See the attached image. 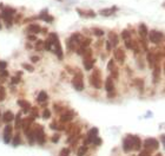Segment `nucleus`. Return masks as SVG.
<instances>
[{"label": "nucleus", "mask_w": 165, "mask_h": 156, "mask_svg": "<svg viewBox=\"0 0 165 156\" xmlns=\"http://www.w3.org/2000/svg\"><path fill=\"white\" fill-rule=\"evenodd\" d=\"M48 39L52 42V50L53 52L58 56L59 59H63V50H61V45L59 43V39H58V36H57V33H50V36H48Z\"/></svg>", "instance_id": "nucleus-1"}, {"label": "nucleus", "mask_w": 165, "mask_h": 156, "mask_svg": "<svg viewBox=\"0 0 165 156\" xmlns=\"http://www.w3.org/2000/svg\"><path fill=\"white\" fill-rule=\"evenodd\" d=\"M90 82H91V84L93 85V88H96V89H99V88H101V79H100V72H99L98 70H95V71H93V73L91 75Z\"/></svg>", "instance_id": "nucleus-2"}, {"label": "nucleus", "mask_w": 165, "mask_h": 156, "mask_svg": "<svg viewBox=\"0 0 165 156\" xmlns=\"http://www.w3.org/2000/svg\"><path fill=\"white\" fill-rule=\"evenodd\" d=\"M72 84L75 86V89L78 91H81L84 89V82H83V75L80 72H78L72 79Z\"/></svg>", "instance_id": "nucleus-3"}, {"label": "nucleus", "mask_w": 165, "mask_h": 156, "mask_svg": "<svg viewBox=\"0 0 165 156\" xmlns=\"http://www.w3.org/2000/svg\"><path fill=\"white\" fill-rule=\"evenodd\" d=\"M163 38H164L163 33H162V32H159V31H156V30L151 31V32H150V34H149V39H150L152 43H156V44L160 43V42L163 40Z\"/></svg>", "instance_id": "nucleus-4"}, {"label": "nucleus", "mask_w": 165, "mask_h": 156, "mask_svg": "<svg viewBox=\"0 0 165 156\" xmlns=\"http://www.w3.org/2000/svg\"><path fill=\"white\" fill-rule=\"evenodd\" d=\"M12 131H13V128L12 125L7 124L4 129V134H3V138H4V142L5 143H10L11 140H12Z\"/></svg>", "instance_id": "nucleus-5"}, {"label": "nucleus", "mask_w": 165, "mask_h": 156, "mask_svg": "<svg viewBox=\"0 0 165 156\" xmlns=\"http://www.w3.org/2000/svg\"><path fill=\"white\" fill-rule=\"evenodd\" d=\"M105 89L108 92L110 97H113L115 96V85H113V80H112L111 77H108L106 79V82H105Z\"/></svg>", "instance_id": "nucleus-6"}, {"label": "nucleus", "mask_w": 165, "mask_h": 156, "mask_svg": "<svg viewBox=\"0 0 165 156\" xmlns=\"http://www.w3.org/2000/svg\"><path fill=\"white\" fill-rule=\"evenodd\" d=\"M144 146L148 150H153V149L158 148L159 143H158V141L156 140V138H148V140H145Z\"/></svg>", "instance_id": "nucleus-7"}, {"label": "nucleus", "mask_w": 165, "mask_h": 156, "mask_svg": "<svg viewBox=\"0 0 165 156\" xmlns=\"http://www.w3.org/2000/svg\"><path fill=\"white\" fill-rule=\"evenodd\" d=\"M123 149H124V151H130V150L133 149L132 136H127L125 140L123 141Z\"/></svg>", "instance_id": "nucleus-8"}, {"label": "nucleus", "mask_w": 165, "mask_h": 156, "mask_svg": "<svg viewBox=\"0 0 165 156\" xmlns=\"http://www.w3.org/2000/svg\"><path fill=\"white\" fill-rule=\"evenodd\" d=\"M77 12L80 17L83 18H95L96 17V12H93L92 10H80V8H77Z\"/></svg>", "instance_id": "nucleus-9"}, {"label": "nucleus", "mask_w": 165, "mask_h": 156, "mask_svg": "<svg viewBox=\"0 0 165 156\" xmlns=\"http://www.w3.org/2000/svg\"><path fill=\"white\" fill-rule=\"evenodd\" d=\"M35 131V138H37V141H38L40 144H43L45 142V132L43 130L41 127H37V129L34 130Z\"/></svg>", "instance_id": "nucleus-10"}, {"label": "nucleus", "mask_w": 165, "mask_h": 156, "mask_svg": "<svg viewBox=\"0 0 165 156\" xmlns=\"http://www.w3.org/2000/svg\"><path fill=\"white\" fill-rule=\"evenodd\" d=\"M118 7L117 6H112V7H108V8H103L99 11V14L103 17H110V15H113L117 12Z\"/></svg>", "instance_id": "nucleus-11"}, {"label": "nucleus", "mask_w": 165, "mask_h": 156, "mask_svg": "<svg viewBox=\"0 0 165 156\" xmlns=\"http://www.w3.org/2000/svg\"><path fill=\"white\" fill-rule=\"evenodd\" d=\"M98 137V129L97 128H92L88 131V136H87V140L85 141V143H92L95 141V138Z\"/></svg>", "instance_id": "nucleus-12"}, {"label": "nucleus", "mask_w": 165, "mask_h": 156, "mask_svg": "<svg viewBox=\"0 0 165 156\" xmlns=\"http://www.w3.org/2000/svg\"><path fill=\"white\" fill-rule=\"evenodd\" d=\"M115 58L119 63H124V60H125V52H124L123 49H120V47L116 49V51H115Z\"/></svg>", "instance_id": "nucleus-13"}, {"label": "nucleus", "mask_w": 165, "mask_h": 156, "mask_svg": "<svg viewBox=\"0 0 165 156\" xmlns=\"http://www.w3.org/2000/svg\"><path fill=\"white\" fill-rule=\"evenodd\" d=\"M39 18H40V19H43V20H45L46 23H52V21H53V17L48 14L47 10L41 11V13H40V15H39Z\"/></svg>", "instance_id": "nucleus-14"}, {"label": "nucleus", "mask_w": 165, "mask_h": 156, "mask_svg": "<svg viewBox=\"0 0 165 156\" xmlns=\"http://www.w3.org/2000/svg\"><path fill=\"white\" fill-rule=\"evenodd\" d=\"M108 42L112 44V46H117V44H118V36H117V33H115L113 31L108 32Z\"/></svg>", "instance_id": "nucleus-15"}, {"label": "nucleus", "mask_w": 165, "mask_h": 156, "mask_svg": "<svg viewBox=\"0 0 165 156\" xmlns=\"http://www.w3.org/2000/svg\"><path fill=\"white\" fill-rule=\"evenodd\" d=\"M138 32L140 34V37L143 39H145L146 38V34H148V27H146V25L145 24H140L138 26Z\"/></svg>", "instance_id": "nucleus-16"}, {"label": "nucleus", "mask_w": 165, "mask_h": 156, "mask_svg": "<svg viewBox=\"0 0 165 156\" xmlns=\"http://www.w3.org/2000/svg\"><path fill=\"white\" fill-rule=\"evenodd\" d=\"M27 31L31 33V34H35V33H39L41 31V27L39 25H37V24H32L27 27Z\"/></svg>", "instance_id": "nucleus-17"}, {"label": "nucleus", "mask_w": 165, "mask_h": 156, "mask_svg": "<svg viewBox=\"0 0 165 156\" xmlns=\"http://www.w3.org/2000/svg\"><path fill=\"white\" fill-rule=\"evenodd\" d=\"M73 112L72 111H66V112H64L61 116H60V121L61 122H68V121H71L72 118H73Z\"/></svg>", "instance_id": "nucleus-18"}, {"label": "nucleus", "mask_w": 165, "mask_h": 156, "mask_svg": "<svg viewBox=\"0 0 165 156\" xmlns=\"http://www.w3.org/2000/svg\"><path fill=\"white\" fill-rule=\"evenodd\" d=\"M3 119H4V122H6V123L12 122V121L14 119V115H13V112H12V111H6V112L3 115Z\"/></svg>", "instance_id": "nucleus-19"}, {"label": "nucleus", "mask_w": 165, "mask_h": 156, "mask_svg": "<svg viewBox=\"0 0 165 156\" xmlns=\"http://www.w3.org/2000/svg\"><path fill=\"white\" fill-rule=\"evenodd\" d=\"M18 104L24 109V112H28V110L31 109V104L27 102V101H18Z\"/></svg>", "instance_id": "nucleus-20"}, {"label": "nucleus", "mask_w": 165, "mask_h": 156, "mask_svg": "<svg viewBox=\"0 0 165 156\" xmlns=\"http://www.w3.org/2000/svg\"><path fill=\"white\" fill-rule=\"evenodd\" d=\"M26 135H27V138H28L30 144H33L34 141L37 140V138H35V131H34V130H28V131H26Z\"/></svg>", "instance_id": "nucleus-21"}, {"label": "nucleus", "mask_w": 165, "mask_h": 156, "mask_svg": "<svg viewBox=\"0 0 165 156\" xmlns=\"http://www.w3.org/2000/svg\"><path fill=\"white\" fill-rule=\"evenodd\" d=\"M93 65H95V59H92V58L84 59V67L86 70H91V69L93 67Z\"/></svg>", "instance_id": "nucleus-22"}, {"label": "nucleus", "mask_w": 165, "mask_h": 156, "mask_svg": "<svg viewBox=\"0 0 165 156\" xmlns=\"http://www.w3.org/2000/svg\"><path fill=\"white\" fill-rule=\"evenodd\" d=\"M132 141H133V149H139L140 148V138L138 136H132Z\"/></svg>", "instance_id": "nucleus-23"}, {"label": "nucleus", "mask_w": 165, "mask_h": 156, "mask_svg": "<svg viewBox=\"0 0 165 156\" xmlns=\"http://www.w3.org/2000/svg\"><path fill=\"white\" fill-rule=\"evenodd\" d=\"M46 99H47V94H46L45 91H40L39 95H38V98H37V101H38L39 103H43V102H45Z\"/></svg>", "instance_id": "nucleus-24"}, {"label": "nucleus", "mask_w": 165, "mask_h": 156, "mask_svg": "<svg viewBox=\"0 0 165 156\" xmlns=\"http://www.w3.org/2000/svg\"><path fill=\"white\" fill-rule=\"evenodd\" d=\"M43 49H45V42L38 40V42H37V44H35V50L37 51H41Z\"/></svg>", "instance_id": "nucleus-25"}, {"label": "nucleus", "mask_w": 165, "mask_h": 156, "mask_svg": "<svg viewBox=\"0 0 165 156\" xmlns=\"http://www.w3.org/2000/svg\"><path fill=\"white\" fill-rule=\"evenodd\" d=\"M85 153H87V147L86 146H83L78 149V153H77V156H84Z\"/></svg>", "instance_id": "nucleus-26"}, {"label": "nucleus", "mask_w": 165, "mask_h": 156, "mask_svg": "<svg viewBox=\"0 0 165 156\" xmlns=\"http://www.w3.org/2000/svg\"><path fill=\"white\" fill-rule=\"evenodd\" d=\"M6 77H8V72L6 71V69H3V70H0V79L5 80Z\"/></svg>", "instance_id": "nucleus-27"}, {"label": "nucleus", "mask_w": 165, "mask_h": 156, "mask_svg": "<svg viewBox=\"0 0 165 156\" xmlns=\"http://www.w3.org/2000/svg\"><path fill=\"white\" fill-rule=\"evenodd\" d=\"M122 38H123L124 40H127V39H130V32L127 31V30H124V31L122 32Z\"/></svg>", "instance_id": "nucleus-28"}, {"label": "nucleus", "mask_w": 165, "mask_h": 156, "mask_svg": "<svg viewBox=\"0 0 165 156\" xmlns=\"http://www.w3.org/2000/svg\"><path fill=\"white\" fill-rule=\"evenodd\" d=\"M19 144H20V136L17 134V135L14 136V138H13V146L17 147V146H19Z\"/></svg>", "instance_id": "nucleus-29"}, {"label": "nucleus", "mask_w": 165, "mask_h": 156, "mask_svg": "<svg viewBox=\"0 0 165 156\" xmlns=\"http://www.w3.org/2000/svg\"><path fill=\"white\" fill-rule=\"evenodd\" d=\"M107 69H108V71H110V72L115 70V62H113V59H111V60L108 62V64H107Z\"/></svg>", "instance_id": "nucleus-30"}, {"label": "nucleus", "mask_w": 165, "mask_h": 156, "mask_svg": "<svg viewBox=\"0 0 165 156\" xmlns=\"http://www.w3.org/2000/svg\"><path fill=\"white\" fill-rule=\"evenodd\" d=\"M90 44H91V39H90V38H84L80 45H83L84 47H87V46H88Z\"/></svg>", "instance_id": "nucleus-31"}, {"label": "nucleus", "mask_w": 165, "mask_h": 156, "mask_svg": "<svg viewBox=\"0 0 165 156\" xmlns=\"http://www.w3.org/2000/svg\"><path fill=\"white\" fill-rule=\"evenodd\" d=\"M45 50H47V51L52 50V42H51L50 39H47V40L45 42Z\"/></svg>", "instance_id": "nucleus-32"}, {"label": "nucleus", "mask_w": 165, "mask_h": 156, "mask_svg": "<svg viewBox=\"0 0 165 156\" xmlns=\"http://www.w3.org/2000/svg\"><path fill=\"white\" fill-rule=\"evenodd\" d=\"M23 67H25V70H27V71H30V72H32L33 70H34V67L32 66V65H30V64H23Z\"/></svg>", "instance_id": "nucleus-33"}, {"label": "nucleus", "mask_w": 165, "mask_h": 156, "mask_svg": "<svg viewBox=\"0 0 165 156\" xmlns=\"http://www.w3.org/2000/svg\"><path fill=\"white\" fill-rule=\"evenodd\" d=\"M68 155H70V149L67 148H64L59 154V156H68Z\"/></svg>", "instance_id": "nucleus-34"}, {"label": "nucleus", "mask_w": 165, "mask_h": 156, "mask_svg": "<svg viewBox=\"0 0 165 156\" xmlns=\"http://www.w3.org/2000/svg\"><path fill=\"white\" fill-rule=\"evenodd\" d=\"M93 33L96 34L97 37H101L103 34H104V31H101V30H99V28H95V30H93Z\"/></svg>", "instance_id": "nucleus-35"}, {"label": "nucleus", "mask_w": 165, "mask_h": 156, "mask_svg": "<svg viewBox=\"0 0 165 156\" xmlns=\"http://www.w3.org/2000/svg\"><path fill=\"white\" fill-rule=\"evenodd\" d=\"M125 46H126L127 49H133V43L131 42V39L125 40Z\"/></svg>", "instance_id": "nucleus-36"}, {"label": "nucleus", "mask_w": 165, "mask_h": 156, "mask_svg": "<svg viewBox=\"0 0 165 156\" xmlns=\"http://www.w3.org/2000/svg\"><path fill=\"white\" fill-rule=\"evenodd\" d=\"M50 116H51V111H50L48 109H45L44 112H43V117L47 119V118H50Z\"/></svg>", "instance_id": "nucleus-37"}, {"label": "nucleus", "mask_w": 165, "mask_h": 156, "mask_svg": "<svg viewBox=\"0 0 165 156\" xmlns=\"http://www.w3.org/2000/svg\"><path fill=\"white\" fill-rule=\"evenodd\" d=\"M19 82H20V77H19V76L12 77V79H11V83H12V84H18Z\"/></svg>", "instance_id": "nucleus-38"}, {"label": "nucleus", "mask_w": 165, "mask_h": 156, "mask_svg": "<svg viewBox=\"0 0 165 156\" xmlns=\"http://www.w3.org/2000/svg\"><path fill=\"white\" fill-rule=\"evenodd\" d=\"M7 66V63L4 62V60H0V70H3V69H6Z\"/></svg>", "instance_id": "nucleus-39"}, {"label": "nucleus", "mask_w": 165, "mask_h": 156, "mask_svg": "<svg viewBox=\"0 0 165 156\" xmlns=\"http://www.w3.org/2000/svg\"><path fill=\"white\" fill-rule=\"evenodd\" d=\"M138 156H150V153H149V150H144V151H142Z\"/></svg>", "instance_id": "nucleus-40"}, {"label": "nucleus", "mask_w": 165, "mask_h": 156, "mask_svg": "<svg viewBox=\"0 0 165 156\" xmlns=\"http://www.w3.org/2000/svg\"><path fill=\"white\" fill-rule=\"evenodd\" d=\"M31 111H32V114H33L34 117L38 116V110H37V108H31Z\"/></svg>", "instance_id": "nucleus-41"}, {"label": "nucleus", "mask_w": 165, "mask_h": 156, "mask_svg": "<svg viewBox=\"0 0 165 156\" xmlns=\"http://www.w3.org/2000/svg\"><path fill=\"white\" fill-rule=\"evenodd\" d=\"M93 143H95V144H97V146H100V144H101V140H100L99 137H97V138H95Z\"/></svg>", "instance_id": "nucleus-42"}, {"label": "nucleus", "mask_w": 165, "mask_h": 156, "mask_svg": "<svg viewBox=\"0 0 165 156\" xmlns=\"http://www.w3.org/2000/svg\"><path fill=\"white\" fill-rule=\"evenodd\" d=\"M27 39H28V40H31V42H33V40H35V39H37V37L34 36V34H28Z\"/></svg>", "instance_id": "nucleus-43"}, {"label": "nucleus", "mask_w": 165, "mask_h": 156, "mask_svg": "<svg viewBox=\"0 0 165 156\" xmlns=\"http://www.w3.org/2000/svg\"><path fill=\"white\" fill-rule=\"evenodd\" d=\"M31 60L33 62V63H37L39 60V57H37V56H33V57H31Z\"/></svg>", "instance_id": "nucleus-44"}, {"label": "nucleus", "mask_w": 165, "mask_h": 156, "mask_svg": "<svg viewBox=\"0 0 165 156\" xmlns=\"http://www.w3.org/2000/svg\"><path fill=\"white\" fill-rule=\"evenodd\" d=\"M58 140H59V135H56V136L52 137V141H53V142H57Z\"/></svg>", "instance_id": "nucleus-45"}, {"label": "nucleus", "mask_w": 165, "mask_h": 156, "mask_svg": "<svg viewBox=\"0 0 165 156\" xmlns=\"http://www.w3.org/2000/svg\"><path fill=\"white\" fill-rule=\"evenodd\" d=\"M5 92H1V94H0V102H1V101H4L5 99Z\"/></svg>", "instance_id": "nucleus-46"}, {"label": "nucleus", "mask_w": 165, "mask_h": 156, "mask_svg": "<svg viewBox=\"0 0 165 156\" xmlns=\"http://www.w3.org/2000/svg\"><path fill=\"white\" fill-rule=\"evenodd\" d=\"M1 92H5V89L3 88V86H1V85H0V94H1Z\"/></svg>", "instance_id": "nucleus-47"}, {"label": "nucleus", "mask_w": 165, "mask_h": 156, "mask_svg": "<svg viewBox=\"0 0 165 156\" xmlns=\"http://www.w3.org/2000/svg\"><path fill=\"white\" fill-rule=\"evenodd\" d=\"M162 140H163V142H164V147H165V136H163V137H162Z\"/></svg>", "instance_id": "nucleus-48"}, {"label": "nucleus", "mask_w": 165, "mask_h": 156, "mask_svg": "<svg viewBox=\"0 0 165 156\" xmlns=\"http://www.w3.org/2000/svg\"><path fill=\"white\" fill-rule=\"evenodd\" d=\"M157 156H162V155H160V154H158V155H157Z\"/></svg>", "instance_id": "nucleus-49"}, {"label": "nucleus", "mask_w": 165, "mask_h": 156, "mask_svg": "<svg viewBox=\"0 0 165 156\" xmlns=\"http://www.w3.org/2000/svg\"><path fill=\"white\" fill-rule=\"evenodd\" d=\"M163 6H164V7H165V3H164V4H163Z\"/></svg>", "instance_id": "nucleus-50"}, {"label": "nucleus", "mask_w": 165, "mask_h": 156, "mask_svg": "<svg viewBox=\"0 0 165 156\" xmlns=\"http://www.w3.org/2000/svg\"><path fill=\"white\" fill-rule=\"evenodd\" d=\"M0 28H1V24H0Z\"/></svg>", "instance_id": "nucleus-51"}, {"label": "nucleus", "mask_w": 165, "mask_h": 156, "mask_svg": "<svg viewBox=\"0 0 165 156\" xmlns=\"http://www.w3.org/2000/svg\"><path fill=\"white\" fill-rule=\"evenodd\" d=\"M59 1H61V0H59Z\"/></svg>", "instance_id": "nucleus-52"}]
</instances>
